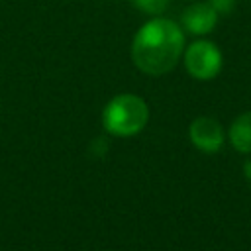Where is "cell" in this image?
Returning <instances> with one entry per match:
<instances>
[{"mask_svg":"<svg viewBox=\"0 0 251 251\" xmlns=\"http://www.w3.org/2000/svg\"><path fill=\"white\" fill-rule=\"evenodd\" d=\"M184 67L194 78L210 80L222 69V53L212 41L196 39L184 53Z\"/></svg>","mask_w":251,"mask_h":251,"instance_id":"3957f363","label":"cell"},{"mask_svg":"<svg viewBox=\"0 0 251 251\" xmlns=\"http://www.w3.org/2000/svg\"><path fill=\"white\" fill-rule=\"evenodd\" d=\"M190 141L206 151V153H214L222 147L224 143V129L222 126L212 120V118H196L192 124H190Z\"/></svg>","mask_w":251,"mask_h":251,"instance_id":"277c9868","label":"cell"},{"mask_svg":"<svg viewBox=\"0 0 251 251\" xmlns=\"http://www.w3.org/2000/svg\"><path fill=\"white\" fill-rule=\"evenodd\" d=\"M182 27L192 33V35H206L216 27L218 22V14L216 10L210 6V2H196L190 4L184 12H182Z\"/></svg>","mask_w":251,"mask_h":251,"instance_id":"5b68a950","label":"cell"},{"mask_svg":"<svg viewBox=\"0 0 251 251\" xmlns=\"http://www.w3.org/2000/svg\"><path fill=\"white\" fill-rule=\"evenodd\" d=\"M229 141L241 153H251V112L241 114L229 127Z\"/></svg>","mask_w":251,"mask_h":251,"instance_id":"8992f818","label":"cell"},{"mask_svg":"<svg viewBox=\"0 0 251 251\" xmlns=\"http://www.w3.org/2000/svg\"><path fill=\"white\" fill-rule=\"evenodd\" d=\"M184 49V33L178 24L155 18L143 24L131 43L135 67L147 75H165L175 69Z\"/></svg>","mask_w":251,"mask_h":251,"instance_id":"6da1fadb","label":"cell"},{"mask_svg":"<svg viewBox=\"0 0 251 251\" xmlns=\"http://www.w3.org/2000/svg\"><path fill=\"white\" fill-rule=\"evenodd\" d=\"M208 2H210V6L216 10L218 16H227V14H231L233 8H235V4H237V0H208Z\"/></svg>","mask_w":251,"mask_h":251,"instance_id":"ba28073f","label":"cell"},{"mask_svg":"<svg viewBox=\"0 0 251 251\" xmlns=\"http://www.w3.org/2000/svg\"><path fill=\"white\" fill-rule=\"evenodd\" d=\"M149 120V108L143 98L135 94H118L114 96L102 114L104 127L114 135H135L145 127Z\"/></svg>","mask_w":251,"mask_h":251,"instance_id":"7a4b0ae2","label":"cell"},{"mask_svg":"<svg viewBox=\"0 0 251 251\" xmlns=\"http://www.w3.org/2000/svg\"><path fill=\"white\" fill-rule=\"evenodd\" d=\"M135 6L147 14H161L167 6H169V0H133Z\"/></svg>","mask_w":251,"mask_h":251,"instance_id":"52a82bcc","label":"cell"}]
</instances>
